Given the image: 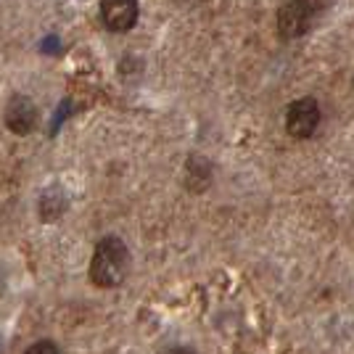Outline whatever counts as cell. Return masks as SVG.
I'll return each instance as SVG.
<instances>
[{"label": "cell", "mask_w": 354, "mask_h": 354, "mask_svg": "<svg viewBox=\"0 0 354 354\" xmlns=\"http://www.w3.org/2000/svg\"><path fill=\"white\" fill-rule=\"evenodd\" d=\"M130 272V251L117 236H106L98 241L90 259V281L98 288H117Z\"/></svg>", "instance_id": "1"}, {"label": "cell", "mask_w": 354, "mask_h": 354, "mask_svg": "<svg viewBox=\"0 0 354 354\" xmlns=\"http://www.w3.org/2000/svg\"><path fill=\"white\" fill-rule=\"evenodd\" d=\"M320 124V106L315 98H299L286 109V130L296 140L312 138Z\"/></svg>", "instance_id": "2"}, {"label": "cell", "mask_w": 354, "mask_h": 354, "mask_svg": "<svg viewBox=\"0 0 354 354\" xmlns=\"http://www.w3.org/2000/svg\"><path fill=\"white\" fill-rule=\"evenodd\" d=\"M3 122L14 135H30L35 130V124H37V106L32 104V98L16 93L14 98L6 104Z\"/></svg>", "instance_id": "3"}, {"label": "cell", "mask_w": 354, "mask_h": 354, "mask_svg": "<svg viewBox=\"0 0 354 354\" xmlns=\"http://www.w3.org/2000/svg\"><path fill=\"white\" fill-rule=\"evenodd\" d=\"M138 0H101V21L111 32H130L138 24Z\"/></svg>", "instance_id": "4"}, {"label": "cell", "mask_w": 354, "mask_h": 354, "mask_svg": "<svg viewBox=\"0 0 354 354\" xmlns=\"http://www.w3.org/2000/svg\"><path fill=\"white\" fill-rule=\"evenodd\" d=\"M315 16H310L296 0H288L278 11V30L286 40H294V37H301L304 32H310Z\"/></svg>", "instance_id": "5"}, {"label": "cell", "mask_w": 354, "mask_h": 354, "mask_svg": "<svg viewBox=\"0 0 354 354\" xmlns=\"http://www.w3.org/2000/svg\"><path fill=\"white\" fill-rule=\"evenodd\" d=\"M296 3H299V6H301L310 16H317V14H323L333 0H296Z\"/></svg>", "instance_id": "6"}, {"label": "cell", "mask_w": 354, "mask_h": 354, "mask_svg": "<svg viewBox=\"0 0 354 354\" xmlns=\"http://www.w3.org/2000/svg\"><path fill=\"white\" fill-rule=\"evenodd\" d=\"M24 354H61V352H59V346H56L53 341L43 339V341H35V344H32Z\"/></svg>", "instance_id": "7"}, {"label": "cell", "mask_w": 354, "mask_h": 354, "mask_svg": "<svg viewBox=\"0 0 354 354\" xmlns=\"http://www.w3.org/2000/svg\"><path fill=\"white\" fill-rule=\"evenodd\" d=\"M162 354H196V352L188 349V346H169V349H164Z\"/></svg>", "instance_id": "8"}]
</instances>
